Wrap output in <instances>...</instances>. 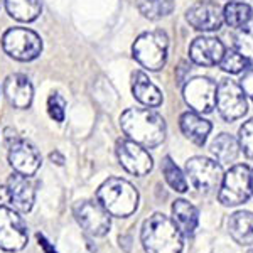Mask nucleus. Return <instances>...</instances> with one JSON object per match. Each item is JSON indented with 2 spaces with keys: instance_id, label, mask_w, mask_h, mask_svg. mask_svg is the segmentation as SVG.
Listing matches in <instances>:
<instances>
[{
  "instance_id": "nucleus-11",
  "label": "nucleus",
  "mask_w": 253,
  "mask_h": 253,
  "mask_svg": "<svg viewBox=\"0 0 253 253\" xmlns=\"http://www.w3.org/2000/svg\"><path fill=\"white\" fill-rule=\"evenodd\" d=\"M73 213L80 226L91 236H105L110 231L112 219L108 211L98 201L95 203L89 199L78 201L73 208Z\"/></svg>"
},
{
  "instance_id": "nucleus-31",
  "label": "nucleus",
  "mask_w": 253,
  "mask_h": 253,
  "mask_svg": "<svg viewBox=\"0 0 253 253\" xmlns=\"http://www.w3.org/2000/svg\"><path fill=\"white\" fill-rule=\"evenodd\" d=\"M240 88L243 89L245 95L253 100V69H247L243 73L242 80H240Z\"/></svg>"
},
{
  "instance_id": "nucleus-3",
  "label": "nucleus",
  "mask_w": 253,
  "mask_h": 253,
  "mask_svg": "<svg viewBox=\"0 0 253 253\" xmlns=\"http://www.w3.org/2000/svg\"><path fill=\"white\" fill-rule=\"evenodd\" d=\"M96 201L110 216L128 218L138 208V191L128 181L120 177H110L96 191Z\"/></svg>"
},
{
  "instance_id": "nucleus-16",
  "label": "nucleus",
  "mask_w": 253,
  "mask_h": 253,
  "mask_svg": "<svg viewBox=\"0 0 253 253\" xmlns=\"http://www.w3.org/2000/svg\"><path fill=\"white\" fill-rule=\"evenodd\" d=\"M224 54V46L216 38H198L189 47V58L199 66H214L219 64Z\"/></svg>"
},
{
  "instance_id": "nucleus-1",
  "label": "nucleus",
  "mask_w": 253,
  "mask_h": 253,
  "mask_svg": "<svg viewBox=\"0 0 253 253\" xmlns=\"http://www.w3.org/2000/svg\"><path fill=\"white\" fill-rule=\"evenodd\" d=\"M120 126L124 133L135 144L152 149L166 140V122L150 108H130L122 113Z\"/></svg>"
},
{
  "instance_id": "nucleus-4",
  "label": "nucleus",
  "mask_w": 253,
  "mask_h": 253,
  "mask_svg": "<svg viewBox=\"0 0 253 253\" xmlns=\"http://www.w3.org/2000/svg\"><path fill=\"white\" fill-rule=\"evenodd\" d=\"M133 58L149 71H159L166 66L169 52V38L162 31L144 32L138 36L132 47Z\"/></svg>"
},
{
  "instance_id": "nucleus-10",
  "label": "nucleus",
  "mask_w": 253,
  "mask_h": 253,
  "mask_svg": "<svg viewBox=\"0 0 253 253\" xmlns=\"http://www.w3.org/2000/svg\"><path fill=\"white\" fill-rule=\"evenodd\" d=\"M216 107L226 122L242 118L248 110L247 98L238 83L231 80H223L216 86Z\"/></svg>"
},
{
  "instance_id": "nucleus-30",
  "label": "nucleus",
  "mask_w": 253,
  "mask_h": 253,
  "mask_svg": "<svg viewBox=\"0 0 253 253\" xmlns=\"http://www.w3.org/2000/svg\"><path fill=\"white\" fill-rule=\"evenodd\" d=\"M64 108H66V101L64 98L58 95V93H52L47 100V112L51 118H54L56 122L64 120Z\"/></svg>"
},
{
  "instance_id": "nucleus-23",
  "label": "nucleus",
  "mask_w": 253,
  "mask_h": 253,
  "mask_svg": "<svg viewBox=\"0 0 253 253\" xmlns=\"http://www.w3.org/2000/svg\"><path fill=\"white\" fill-rule=\"evenodd\" d=\"M210 150L219 164H228V162H233L235 159L238 157L240 144L233 135L219 133V135L211 142Z\"/></svg>"
},
{
  "instance_id": "nucleus-9",
  "label": "nucleus",
  "mask_w": 253,
  "mask_h": 253,
  "mask_svg": "<svg viewBox=\"0 0 253 253\" xmlns=\"http://www.w3.org/2000/svg\"><path fill=\"white\" fill-rule=\"evenodd\" d=\"M29 233L24 219L12 208L0 206V248L5 252H20L27 245Z\"/></svg>"
},
{
  "instance_id": "nucleus-20",
  "label": "nucleus",
  "mask_w": 253,
  "mask_h": 253,
  "mask_svg": "<svg viewBox=\"0 0 253 253\" xmlns=\"http://www.w3.org/2000/svg\"><path fill=\"white\" fill-rule=\"evenodd\" d=\"M228 230L236 243L242 247H250L253 245V213L236 211L228 219Z\"/></svg>"
},
{
  "instance_id": "nucleus-24",
  "label": "nucleus",
  "mask_w": 253,
  "mask_h": 253,
  "mask_svg": "<svg viewBox=\"0 0 253 253\" xmlns=\"http://www.w3.org/2000/svg\"><path fill=\"white\" fill-rule=\"evenodd\" d=\"M252 15H253L252 7L243 2H230L223 9V20L230 27H235V29L247 26L252 20Z\"/></svg>"
},
{
  "instance_id": "nucleus-12",
  "label": "nucleus",
  "mask_w": 253,
  "mask_h": 253,
  "mask_svg": "<svg viewBox=\"0 0 253 253\" xmlns=\"http://www.w3.org/2000/svg\"><path fill=\"white\" fill-rule=\"evenodd\" d=\"M117 157L120 166L133 175H145L154 167V161L145 147L135 144L130 138L117 142Z\"/></svg>"
},
{
  "instance_id": "nucleus-29",
  "label": "nucleus",
  "mask_w": 253,
  "mask_h": 253,
  "mask_svg": "<svg viewBox=\"0 0 253 253\" xmlns=\"http://www.w3.org/2000/svg\"><path fill=\"white\" fill-rule=\"evenodd\" d=\"M238 144L245 156L248 159H253V118H250V120L242 125L238 135Z\"/></svg>"
},
{
  "instance_id": "nucleus-22",
  "label": "nucleus",
  "mask_w": 253,
  "mask_h": 253,
  "mask_svg": "<svg viewBox=\"0 0 253 253\" xmlns=\"http://www.w3.org/2000/svg\"><path fill=\"white\" fill-rule=\"evenodd\" d=\"M3 5L10 17L20 22H32L42 10L41 0H3Z\"/></svg>"
},
{
  "instance_id": "nucleus-15",
  "label": "nucleus",
  "mask_w": 253,
  "mask_h": 253,
  "mask_svg": "<svg viewBox=\"0 0 253 253\" xmlns=\"http://www.w3.org/2000/svg\"><path fill=\"white\" fill-rule=\"evenodd\" d=\"M9 164L15 172L22 175H34L41 167V154L31 142L27 140H15L10 144L9 149Z\"/></svg>"
},
{
  "instance_id": "nucleus-26",
  "label": "nucleus",
  "mask_w": 253,
  "mask_h": 253,
  "mask_svg": "<svg viewBox=\"0 0 253 253\" xmlns=\"http://www.w3.org/2000/svg\"><path fill=\"white\" fill-rule=\"evenodd\" d=\"M162 172H164L167 184L172 187L174 191H177V193H186L187 191L186 175L182 174V170L174 164L172 159L169 156L164 157V161H162Z\"/></svg>"
},
{
  "instance_id": "nucleus-14",
  "label": "nucleus",
  "mask_w": 253,
  "mask_h": 253,
  "mask_svg": "<svg viewBox=\"0 0 253 253\" xmlns=\"http://www.w3.org/2000/svg\"><path fill=\"white\" fill-rule=\"evenodd\" d=\"M186 20L196 31L211 32L218 31L223 26V9L219 3L211 0H199L193 3L186 12Z\"/></svg>"
},
{
  "instance_id": "nucleus-34",
  "label": "nucleus",
  "mask_w": 253,
  "mask_h": 253,
  "mask_svg": "<svg viewBox=\"0 0 253 253\" xmlns=\"http://www.w3.org/2000/svg\"><path fill=\"white\" fill-rule=\"evenodd\" d=\"M250 177H252V193H253V170H252V175H250Z\"/></svg>"
},
{
  "instance_id": "nucleus-21",
  "label": "nucleus",
  "mask_w": 253,
  "mask_h": 253,
  "mask_svg": "<svg viewBox=\"0 0 253 253\" xmlns=\"http://www.w3.org/2000/svg\"><path fill=\"white\" fill-rule=\"evenodd\" d=\"M172 219L184 236H191L198 228L199 213L186 199H177L172 205Z\"/></svg>"
},
{
  "instance_id": "nucleus-28",
  "label": "nucleus",
  "mask_w": 253,
  "mask_h": 253,
  "mask_svg": "<svg viewBox=\"0 0 253 253\" xmlns=\"http://www.w3.org/2000/svg\"><path fill=\"white\" fill-rule=\"evenodd\" d=\"M250 61L247 58H243L238 51H224L221 61H219V66L223 71L231 73V75H238V73L245 71L248 68Z\"/></svg>"
},
{
  "instance_id": "nucleus-8",
  "label": "nucleus",
  "mask_w": 253,
  "mask_h": 253,
  "mask_svg": "<svg viewBox=\"0 0 253 253\" xmlns=\"http://www.w3.org/2000/svg\"><path fill=\"white\" fill-rule=\"evenodd\" d=\"M36 189L27 175L14 172L5 184H0V203H7L19 213H29L34 206Z\"/></svg>"
},
{
  "instance_id": "nucleus-6",
  "label": "nucleus",
  "mask_w": 253,
  "mask_h": 253,
  "mask_svg": "<svg viewBox=\"0 0 253 253\" xmlns=\"http://www.w3.org/2000/svg\"><path fill=\"white\" fill-rule=\"evenodd\" d=\"M3 51L17 61H32L42 52V41L34 31L26 27L9 29L2 38Z\"/></svg>"
},
{
  "instance_id": "nucleus-19",
  "label": "nucleus",
  "mask_w": 253,
  "mask_h": 253,
  "mask_svg": "<svg viewBox=\"0 0 253 253\" xmlns=\"http://www.w3.org/2000/svg\"><path fill=\"white\" fill-rule=\"evenodd\" d=\"M179 125L184 133L186 138H189L191 142H194L196 145H205L208 135L211 132V124L205 120L203 117H199L194 112H186L182 113L179 118Z\"/></svg>"
},
{
  "instance_id": "nucleus-33",
  "label": "nucleus",
  "mask_w": 253,
  "mask_h": 253,
  "mask_svg": "<svg viewBox=\"0 0 253 253\" xmlns=\"http://www.w3.org/2000/svg\"><path fill=\"white\" fill-rule=\"evenodd\" d=\"M49 157H51V161H52V162H56V164H58V166H63V164H64V157L61 156V154L58 152V150H56V152H52Z\"/></svg>"
},
{
  "instance_id": "nucleus-2",
  "label": "nucleus",
  "mask_w": 253,
  "mask_h": 253,
  "mask_svg": "<svg viewBox=\"0 0 253 253\" xmlns=\"http://www.w3.org/2000/svg\"><path fill=\"white\" fill-rule=\"evenodd\" d=\"M140 240L147 253H182L184 250V235L174 219L162 213H154L145 219Z\"/></svg>"
},
{
  "instance_id": "nucleus-36",
  "label": "nucleus",
  "mask_w": 253,
  "mask_h": 253,
  "mask_svg": "<svg viewBox=\"0 0 253 253\" xmlns=\"http://www.w3.org/2000/svg\"><path fill=\"white\" fill-rule=\"evenodd\" d=\"M248 253H253V250H250V252H248Z\"/></svg>"
},
{
  "instance_id": "nucleus-18",
  "label": "nucleus",
  "mask_w": 253,
  "mask_h": 253,
  "mask_svg": "<svg viewBox=\"0 0 253 253\" xmlns=\"http://www.w3.org/2000/svg\"><path fill=\"white\" fill-rule=\"evenodd\" d=\"M132 93L145 107H161L164 101L162 91L150 81L144 71L132 73Z\"/></svg>"
},
{
  "instance_id": "nucleus-17",
  "label": "nucleus",
  "mask_w": 253,
  "mask_h": 253,
  "mask_svg": "<svg viewBox=\"0 0 253 253\" xmlns=\"http://www.w3.org/2000/svg\"><path fill=\"white\" fill-rule=\"evenodd\" d=\"M3 93L14 108H29L34 98V88L24 75H10L3 83Z\"/></svg>"
},
{
  "instance_id": "nucleus-5",
  "label": "nucleus",
  "mask_w": 253,
  "mask_h": 253,
  "mask_svg": "<svg viewBox=\"0 0 253 253\" xmlns=\"http://www.w3.org/2000/svg\"><path fill=\"white\" fill-rule=\"evenodd\" d=\"M252 170L248 166L238 164L223 175L219 186V203L223 206H240L250 199L252 194Z\"/></svg>"
},
{
  "instance_id": "nucleus-35",
  "label": "nucleus",
  "mask_w": 253,
  "mask_h": 253,
  "mask_svg": "<svg viewBox=\"0 0 253 253\" xmlns=\"http://www.w3.org/2000/svg\"><path fill=\"white\" fill-rule=\"evenodd\" d=\"M2 5H3V0H0V9H2Z\"/></svg>"
},
{
  "instance_id": "nucleus-7",
  "label": "nucleus",
  "mask_w": 253,
  "mask_h": 253,
  "mask_svg": "<svg viewBox=\"0 0 253 253\" xmlns=\"http://www.w3.org/2000/svg\"><path fill=\"white\" fill-rule=\"evenodd\" d=\"M186 174L199 193L211 194L219 189L223 181V167L208 157H193L186 162Z\"/></svg>"
},
{
  "instance_id": "nucleus-27",
  "label": "nucleus",
  "mask_w": 253,
  "mask_h": 253,
  "mask_svg": "<svg viewBox=\"0 0 253 253\" xmlns=\"http://www.w3.org/2000/svg\"><path fill=\"white\" fill-rule=\"evenodd\" d=\"M235 51H238L243 58L253 61V24L240 27L235 34Z\"/></svg>"
},
{
  "instance_id": "nucleus-13",
  "label": "nucleus",
  "mask_w": 253,
  "mask_h": 253,
  "mask_svg": "<svg viewBox=\"0 0 253 253\" xmlns=\"http://www.w3.org/2000/svg\"><path fill=\"white\" fill-rule=\"evenodd\" d=\"M182 93L186 103L198 113H211L216 107V84L210 78L187 81Z\"/></svg>"
},
{
  "instance_id": "nucleus-32",
  "label": "nucleus",
  "mask_w": 253,
  "mask_h": 253,
  "mask_svg": "<svg viewBox=\"0 0 253 253\" xmlns=\"http://www.w3.org/2000/svg\"><path fill=\"white\" fill-rule=\"evenodd\" d=\"M38 242H39L41 247L44 248V253H58V252L54 250V247H51V243L47 242L46 236H44V235L38 233Z\"/></svg>"
},
{
  "instance_id": "nucleus-25",
  "label": "nucleus",
  "mask_w": 253,
  "mask_h": 253,
  "mask_svg": "<svg viewBox=\"0 0 253 253\" xmlns=\"http://www.w3.org/2000/svg\"><path fill=\"white\" fill-rule=\"evenodd\" d=\"M137 7L144 17L159 20L174 10V0H137Z\"/></svg>"
}]
</instances>
